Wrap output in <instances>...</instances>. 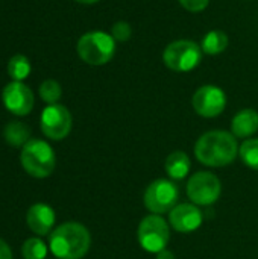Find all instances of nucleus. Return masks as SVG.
<instances>
[{"instance_id": "21", "label": "nucleus", "mask_w": 258, "mask_h": 259, "mask_svg": "<svg viewBox=\"0 0 258 259\" xmlns=\"http://www.w3.org/2000/svg\"><path fill=\"white\" fill-rule=\"evenodd\" d=\"M62 96V88L61 85L53 80V79H47L40 85V97L47 103V105H55L58 103V100Z\"/></svg>"}, {"instance_id": "15", "label": "nucleus", "mask_w": 258, "mask_h": 259, "mask_svg": "<svg viewBox=\"0 0 258 259\" xmlns=\"http://www.w3.org/2000/svg\"><path fill=\"white\" fill-rule=\"evenodd\" d=\"M166 173L175 179V181H181L184 179L189 171H190V167H192V162H190V158L187 153L181 152V150H176V152H172L167 158H166Z\"/></svg>"}, {"instance_id": "22", "label": "nucleus", "mask_w": 258, "mask_h": 259, "mask_svg": "<svg viewBox=\"0 0 258 259\" xmlns=\"http://www.w3.org/2000/svg\"><path fill=\"white\" fill-rule=\"evenodd\" d=\"M111 35L116 41H120V42H125L131 38L132 35V29H131V24L128 21H117L113 24L111 27Z\"/></svg>"}, {"instance_id": "3", "label": "nucleus", "mask_w": 258, "mask_h": 259, "mask_svg": "<svg viewBox=\"0 0 258 259\" xmlns=\"http://www.w3.org/2000/svg\"><path fill=\"white\" fill-rule=\"evenodd\" d=\"M21 165L27 175L36 179L47 178L53 173L56 165V156L49 143L30 138L21 149Z\"/></svg>"}, {"instance_id": "7", "label": "nucleus", "mask_w": 258, "mask_h": 259, "mask_svg": "<svg viewBox=\"0 0 258 259\" xmlns=\"http://www.w3.org/2000/svg\"><path fill=\"white\" fill-rule=\"evenodd\" d=\"M179 199V188L175 182L169 179L154 181L144 191L143 203L152 214H166L170 212Z\"/></svg>"}, {"instance_id": "6", "label": "nucleus", "mask_w": 258, "mask_h": 259, "mask_svg": "<svg viewBox=\"0 0 258 259\" xmlns=\"http://www.w3.org/2000/svg\"><path fill=\"white\" fill-rule=\"evenodd\" d=\"M137 238L143 250L160 253L170 241V225L157 214L146 215L138 225Z\"/></svg>"}, {"instance_id": "19", "label": "nucleus", "mask_w": 258, "mask_h": 259, "mask_svg": "<svg viewBox=\"0 0 258 259\" xmlns=\"http://www.w3.org/2000/svg\"><path fill=\"white\" fill-rule=\"evenodd\" d=\"M21 255H23V259H46L47 246L38 237L29 238L24 241V244L21 247Z\"/></svg>"}, {"instance_id": "12", "label": "nucleus", "mask_w": 258, "mask_h": 259, "mask_svg": "<svg viewBox=\"0 0 258 259\" xmlns=\"http://www.w3.org/2000/svg\"><path fill=\"white\" fill-rule=\"evenodd\" d=\"M204 223L202 211L195 203L176 205L169 212V225L172 229L181 234H190L199 229Z\"/></svg>"}, {"instance_id": "11", "label": "nucleus", "mask_w": 258, "mask_h": 259, "mask_svg": "<svg viewBox=\"0 0 258 259\" xmlns=\"http://www.w3.org/2000/svg\"><path fill=\"white\" fill-rule=\"evenodd\" d=\"M2 100L5 108L11 114L18 117L27 115L33 109V102H35L32 90L23 82H15V80H12L3 88Z\"/></svg>"}, {"instance_id": "1", "label": "nucleus", "mask_w": 258, "mask_h": 259, "mask_svg": "<svg viewBox=\"0 0 258 259\" xmlns=\"http://www.w3.org/2000/svg\"><path fill=\"white\" fill-rule=\"evenodd\" d=\"M239 153L237 140L227 131H210L201 135L195 144L196 159L213 168L230 165Z\"/></svg>"}, {"instance_id": "14", "label": "nucleus", "mask_w": 258, "mask_h": 259, "mask_svg": "<svg viewBox=\"0 0 258 259\" xmlns=\"http://www.w3.org/2000/svg\"><path fill=\"white\" fill-rule=\"evenodd\" d=\"M258 131V112L255 109L239 111L231 121V134L237 138H249Z\"/></svg>"}, {"instance_id": "9", "label": "nucleus", "mask_w": 258, "mask_h": 259, "mask_svg": "<svg viewBox=\"0 0 258 259\" xmlns=\"http://www.w3.org/2000/svg\"><path fill=\"white\" fill-rule=\"evenodd\" d=\"M71 124H73L71 114L64 105L59 103L47 105L41 112V118H40L41 131L47 138L53 141L64 140L71 131Z\"/></svg>"}, {"instance_id": "13", "label": "nucleus", "mask_w": 258, "mask_h": 259, "mask_svg": "<svg viewBox=\"0 0 258 259\" xmlns=\"http://www.w3.org/2000/svg\"><path fill=\"white\" fill-rule=\"evenodd\" d=\"M55 211L46 203L32 205L26 215L29 229L36 235H47L55 225Z\"/></svg>"}, {"instance_id": "10", "label": "nucleus", "mask_w": 258, "mask_h": 259, "mask_svg": "<svg viewBox=\"0 0 258 259\" xmlns=\"http://www.w3.org/2000/svg\"><path fill=\"white\" fill-rule=\"evenodd\" d=\"M193 109L204 118H214L225 111L227 96L225 91L216 85H204L193 94Z\"/></svg>"}, {"instance_id": "16", "label": "nucleus", "mask_w": 258, "mask_h": 259, "mask_svg": "<svg viewBox=\"0 0 258 259\" xmlns=\"http://www.w3.org/2000/svg\"><path fill=\"white\" fill-rule=\"evenodd\" d=\"M230 44V38L228 35L224 32V30H210L208 33H205L204 39H202V44H201V49L205 55H219L222 52L227 50Z\"/></svg>"}, {"instance_id": "26", "label": "nucleus", "mask_w": 258, "mask_h": 259, "mask_svg": "<svg viewBox=\"0 0 258 259\" xmlns=\"http://www.w3.org/2000/svg\"><path fill=\"white\" fill-rule=\"evenodd\" d=\"M78 3H82V5H93V3H97L99 0H76Z\"/></svg>"}, {"instance_id": "8", "label": "nucleus", "mask_w": 258, "mask_h": 259, "mask_svg": "<svg viewBox=\"0 0 258 259\" xmlns=\"http://www.w3.org/2000/svg\"><path fill=\"white\" fill-rule=\"evenodd\" d=\"M222 193L220 179L210 171H198L187 182V196L196 206H210Z\"/></svg>"}, {"instance_id": "17", "label": "nucleus", "mask_w": 258, "mask_h": 259, "mask_svg": "<svg viewBox=\"0 0 258 259\" xmlns=\"http://www.w3.org/2000/svg\"><path fill=\"white\" fill-rule=\"evenodd\" d=\"M3 137H5V141L14 147H20V146H24L30 138V131L29 127L21 123V121H12L9 124H6L5 131H3Z\"/></svg>"}, {"instance_id": "20", "label": "nucleus", "mask_w": 258, "mask_h": 259, "mask_svg": "<svg viewBox=\"0 0 258 259\" xmlns=\"http://www.w3.org/2000/svg\"><path fill=\"white\" fill-rule=\"evenodd\" d=\"M239 155L249 168L258 170V138L245 140L239 147Z\"/></svg>"}, {"instance_id": "23", "label": "nucleus", "mask_w": 258, "mask_h": 259, "mask_svg": "<svg viewBox=\"0 0 258 259\" xmlns=\"http://www.w3.org/2000/svg\"><path fill=\"white\" fill-rule=\"evenodd\" d=\"M178 2L189 12H202L210 3V0H178Z\"/></svg>"}, {"instance_id": "5", "label": "nucleus", "mask_w": 258, "mask_h": 259, "mask_svg": "<svg viewBox=\"0 0 258 259\" xmlns=\"http://www.w3.org/2000/svg\"><path fill=\"white\" fill-rule=\"evenodd\" d=\"M202 49L192 39H176L166 46L163 61L166 67L176 73H189L195 70L202 59Z\"/></svg>"}, {"instance_id": "4", "label": "nucleus", "mask_w": 258, "mask_h": 259, "mask_svg": "<svg viewBox=\"0 0 258 259\" xmlns=\"http://www.w3.org/2000/svg\"><path fill=\"white\" fill-rule=\"evenodd\" d=\"M79 58L90 65H103L109 62L116 53V39L103 30H91L84 33L76 46Z\"/></svg>"}, {"instance_id": "18", "label": "nucleus", "mask_w": 258, "mask_h": 259, "mask_svg": "<svg viewBox=\"0 0 258 259\" xmlns=\"http://www.w3.org/2000/svg\"><path fill=\"white\" fill-rule=\"evenodd\" d=\"M8 74L15 82H23L30 74V62L24 55H15L8 62Z\"/></svg>"}, {"instance_id": "25", "label": "nucleus", "mask_w": 258, "mask_h": 259, "mask_svg": "<svg viewBox=\"0 0 258 259\" xmlns=\"http://www.w3.org/2000/svg\"><path fill=\"white\" fill-rule=\"evenodd\" d=\"M157 259H175V255H173V252L164 249L160 253H157Z\"/></svg>"}, {"instance_id": "24", "label": "nucleus", "mask_w": 258, "mask_h": 259, "mask_svg": "<svg viewBox=\"0 0 258 259\" xmlns=\"http://www.w3.org/2000/svg\"><path fill=\"white\" fill-rule=\"evenodd\" d=\"M0 259H12L11 247H9L8 243H5L2 238H0Z\"/></svg>"}, {"instance_id": "2", "label": "nucleus", "mask_w": 258, "mask_h": 259, "mask_svg": "<svg viewBox=\"0 0 258 259\" xmlns=\"http://www.w3.org/2000/svg\"><path fill=\"white\" fill-rule=\"evenodd\" d=\"M91 235L78 222L59 225L49 237L50 252L58 259H82L90 250Z\"/></svg>"}]
</instances>
